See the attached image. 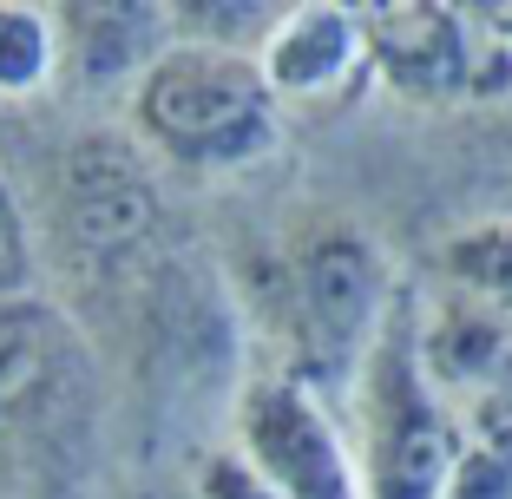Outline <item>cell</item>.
I'll use <instances>...</instances> for the list:
<instances>
[{
	"instance_id": "9",
	"label": "cell",
	"mask_w": 512,
	"mask_h": 499,
	"mask_svg": "<svg viewBox=\"0 0 512 499\" xmlns=\"http://www.w3.org/2000/svg\"><path fill=\"white\" fill-rule=\"evenodd\" d=\"M434 276L447 296L512 322V217H480V224L440 237Z\"/></svg>"
},
{
	"instance_id": "10",
	"label": "cell",
	"mask_w": 512,
	"mask_h": 499,
	"mask_svg": "<svg viewBox=\"0 0 512 499\" xmlns=\"http://www.w3.org/2000/svg\"><path fill=\"white\" fill-rule=\"evenodd\" d=\"M60 79V20L46 7H0V99H33Z\"/></svg>"
},
{
	"instance_id": "1",
	"label": "cell",
	"mask_w": 512,
	"mask_h": 499,
	"mask_svg": "<svg viewBox=\"0 0 512 499\" xmlns=\"http://www.w3.org/2000/svg\"><path fill=\"white\" fill-rule=\"evenodd\" d=\"M125 138L171 171L237 178L283 145V106L256 73V53L171 40L125 86Z\"/></svg>"
},
{
	"instance_id": "11",
	"label": "cell",
	"mask_w": 512,
	"mask_h": 499,
	"mask_svg": "<svg viewBox=\"0 0 512 499\" xmlns=\"http://www.w3.org/2000/svg\"><path fill=\"white\" fill-rule=\"evenodd\" d=\"M40 289V237H33V211L14 191V178L0 171V303H27Z\"/></svg>"
},
{
	"instance_id": "7",
	"label": "cell",
	"mask_w": 512,
	"mask_h": 499,
	"mask_svg": "<svg viewBox=\"0 0 512 499\" xmlns=\"http://www.w3.org/2000/svg\"><path fill=\"white\" fill-rule=\"evenodd\" d=\"M79 362L73 322L53 303H0V427L66 394Z\"/></svg>"
},
{
	"instance_id": "6",
	"label": "cell",
	"mask_w": 512,
	"mask_h": 499,
	"mask_svg": "<svg viewBox=\"0 0 512 499\" xmlns=\"http://www.w3.org/2000/svg\"><path fill=\"white\" fill-rule=\"evenodd\" d=\"M256 73L276 106H329L368 73V33L348 7H283L256 46Z\"/></svg>"
},
{
	"instance_id": "3",
	"label": "cell",
	"mask_w": 512,
	"mask_h": 499,
	"mask_svg": "<svg viewBox=\"0 0 512 499\" xmlns=\"http://www.w3.org/2000/svg\"><path fill=\"white\" fill-rule=\"evenodd\" d=\"M394 296H401V270L362 224H316L289 243L276 270V342H283L276 368L342 408Z\"/></svg>"
},
{
	"instance_id": "5",
	"label": "cell",
	"mask_w": 512,
	"mask_h": 499,
	"mask_svg": "<svg viewBox=\"0 0 512 499\" xmlns=\"http://www.w3.org/2000/svg\"><path fill=\"white\" fill-rule=\"evenodd\" d=\"M368 33V73L388 79L401 99L421 106H453V99H486L506 86L493 60H506L499 46L480 40V27L447 7H381L362 14Z\"/></svg>"
},
{
	"instance_id": "4",
	"label": "cell",
	"mask_w": 512,
	"mask_h": 499,
	"mask_svg": "<svg viewBox=\"0 0 512 499\" xmlns=\"http://www.w3.org/2000/svg\"><path fill=\"white\" fill-rule=\"evenodd\" d=\"M230 454L276 499H362L342 414L289 368L256 362L230 408Z\"/></svg>"
},
{
	"instance_id": "2",
	"label": "cell",
	"mask_w": 512,
	"mask_h": 499,
	"mask_svg": "<svg viewBox=\"0 0 512 499\" xmlns=\"http://www.w3.org/2000/svg\"><path fill=\"white\" fill-rule=\"evenodd\" d=\"M348 454L362 499H440L453 460L467 447V421L421 362V289L401 283L362 375L348 388Z\"/></svg>"
},
{
	"instance_id": "8",
	"label": "cell",
	"mask_w": 512,
	"mask_h": 499,
	"mask_svg": "<svg viewBox=\"0 0 512 499\" xmlns=\"http://www.w3.org/2000/svg\"><path fill=\"white\" fill-rule=\"evenodd\" d=\"M60 20V73L79 86H132L158 53L171 46V14H145V7H66Z\"/></svg>"
}]
</instances>
